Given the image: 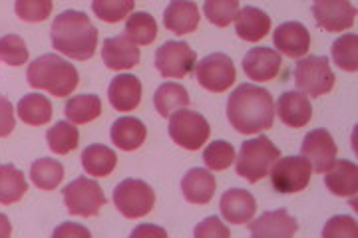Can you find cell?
<instances>
[{
	"mask_svg": "<svg viewBox=\"0 0 358 238\" xmlns=\"http://www.w3.org/2000/svg\"><path fill=\"white\" fill-rule=\"evenodd\" d=\"M102 60L110 70H131L140 64V48L126 34L103 40Z\"/></svg>",
	"mask_w": 358,
	"mask_h": 238,
	"instance_id": "e0dca14e",
	"label": "cell"
},
{
	"mask_svg": "<svg viewBox=\"0 0 358 238\" xmlns=\"http://www.w3.org/2000/svg\"><path fill=\"white\" fill-rule=\"evenodd\" d=\"M148 235H154V237H167V232L159 226H140L131 232V237H148Z\"/></svg>",
	"mask_w": 358,
	"mask_h": 238,
	"instance_id": "ee69618b",
	"label": "cell"
},
{
	"mask_svg": "<svg viewBox=\"0 0 358 238\" xmlns=\"http://www.w3.org/2000/svg\"><path fill=\"white\" fill-rule=\"evenodd\" d=\"M64 112L72 124H90L102 115V100L94 94L74 96L68 100Z\"/></svg>",
	"mask_w": 358,
	"mask_h": 238,
	"instance_id": "f1b7e54d",
	"label": "cell"
},
{
	"mask_svg": "<svg viewBox=\"0 0 358 238\" xmlns=\"http://www.w3.org/2000/svg\"><path fill=\"white\" fill-rule=\"evenodd\" d=\"M215 177L211 175L207 169H199L195 167L187 175L181 179V191L185 201L192 204H207L211 202L213 195H215Z\"/></svg>",
	"mask_w": 358,
	"mask_h": 238,
	"instance_id": "7402d4cb",
	"label": "cell"
},
{
	"mask_svg": "<svg viewBox=\"0 0 358 238\" xmlns=\"http://www.w3.org/2000/svg\"><path fill=\"white\" fill-rule=\"evenodd\" d=\"M205 16L211 24L227 28L239 13V0H205Z\"/></svg>",
	"mask_w": 358,
	"mask_h": 238,
	"instance_id": "d590c367",
	"label": "cell"
},
{
	"mask_svg": "<svg viewBox=\"0 0 358 238\" xmlns=\"http://www.w3.org/2000/svg\"><path fill=\"white\" fill-rule=\"evenodd\" d=\"M26 80L32 88L46 89L54 98H66L78 88L80 74L76 66L58 54H44L28 64Z\"/></svg>",
	"mask_w": 358,
	"mask_h": 238,
	"instance_id": "3957f363",
	"label": "cell"
},
{
	"mask_svg": "<svg viewBox=\"0 0 358 238\" xmlns=\"http://www.w3.org/2000/svg\"><path fill=\"white\" fill-rule=\"evenodd\" d=\"M52 46L66 58L90 60L96 54L98 30L92 24L90 16L78 10H66L54 18L50 28Z\"/></svg>",
	"mask_w": 358,
	"mask_h": 238,
	"instance_id": "7a4b0ae2",
	"label": "cell"
},
{
	"mask_svg": "<svg viewBox=\"0 0 358 238\" xmlns=\"http://www.w3.org/2000/svg\"><path fill=\"white\" fill-rule=\"evenodd\" d=\"M14 13L22 22H44L52 14V0H16Z\"/></svg>",
	"mask_w": 358,
	"mask_h": 238,
	"instance_id": "74e56055",
	"label": "cell"
},
{
	"mask_svg": "<svg viewBox=\"0 0 358 238\" xmlns=\"http://www.w3.org/2000/svg\"><path fill=\"white\" fill-rule=\"evenodd\" d=\"M126 36L134 44H143L150 46L157 36V22L152 14L148 13H134L129 14L128 22H126Z\"/></svg>",
	"mask_w": 358,
	"mask_h": 238,
	"instance_id": "d6a6232c",
	"label": "cell"
},
{
	"mask_svg": "<svg viewBox=\"0 0 358 238\" xmlns=\"http://www.w3.org/2000/svg\"><path fill=\"white\" fill-rule=\"evenodd\" d=\"M16 117H14V105L10 100L0 96V137H8L14 131Z\"/></svg>",
	"mask_w": 358,
	"mask_h": 238,
	"instance_id": "b9f144b4",
	"label": "cell"
},
{
	"mask_svg": "<svg viewBox=\"0 0 358 238\" xmlns=\"http://www.w3.org/2000/svg\"><path fill=\"white\" fill-rule=\"evenodd\" d=\"M358 235V225L355 218L350 216H345V214H338V216H333L324 230H322V237L324 238H355Z\"/></svg>",
	"mask_w": 358,
	"mask_h": 238,
	"instance_id": "ab89813d",
	"label": "cell"
},
{
	"mask_svg": "<svg viewBox=\"0 0 358 238\" xmlns=\"http://www.w3.org/2000/svg\"><path fill=\"white\" fill-rule=\"evenodd\" d=\"M334 64L345 72H357L358 70V36L357 34H345L334 40L333 48Z\"/></svg>",
	"mask_w": 358,
	"mask_h": 238,
	"instance_id": "836d02e7",
	"label": "cell"
},
{
	"mask_svg": "<svg viewBox=\"0 0 358 238\" xmlns=\"http://www.w3.org/2000/svg\"><path fill=\"white\" fill-rule=\"evenodd\" d=\"M334 72L324 56H308L294 66V84L310 98L327 96L334 88Z\"/></svg>",
	"mask_w": 358,
	"mask_h": 238,
	"instance_id": "5b68a950",
	"label": "cell"
},
{
	"mask_svg": "<svg viewBox=\"0 0 358 238\" xmlns=\"http://www.w3.org/2000/svg\"><path fill=\"white\" fill-rule=\"evenodd\" d=\"M279 157H281L279 147H275L271 139L265 135L247 139L239 149V157L235 159L237 175L247 179L249 183H257L268 175L271 167Z\"/></svg>",
	"mask_w": 358,
	"mask_h": 238,
	"instance_id": "277c9868",
	"label": "cell"
},
{
	"mask_svg": "<svg viewBox=\"0 0 358 238\" xmlns=\"http://www.w3.org/2000/svg\"><path fill=\"white\" fill-rule=\"evenodd\" d=\"M13 235V226L8 223V216L0 213V238H6Z\"/></svg>",
	"mask_w": 358,
	"mask_h": 238,
	"instance_id": "f6af8a7d",
	"label": "cell"
},
{
	"mask_svg": "<svg viewBox=\"0 0 358 238\" xmlns=\"http://www.w3.org/2000/svg\"><path fill=\"white\" fill-rule=\"evenodd\" d=\"M154 105L162 117L169 119L171 113L189 105V94H187V89L183 88L181 84L167 82V84H162L157 88V91H155Z\"/></svg>",
	"mask_w": 358,
	"mask_h": 238,
	"instance_id": "83f0119b",
	"label": "cell"
},
{
	"mask_svg": "<svg viewBox=\"0 0 358 238\" xmlns=\"http://www.w3.org/2000/svg\"><path fill=\"white\" fill-rule=\"evenodd\" d=\"M281 54L273 48H251L245 54L243 70L249 80L271 82L281 72Z\"/></svg>",
	"mask_w": 358,
	"mask_h": 238,
	"instance_id": "9a60e30c",
	"label": "cell"
},
{
	"mask_svg": "<svg viewBox=\"0 0 358 238\" xmlns=\"http://www.w3.org/2000/svg\"><path fill=\"white\" fill-rule=\"evenodd\" d=\"M16 113L28 126H46L52 119V103L42 94H30L18 101Z\"/></svg>",
	"mask_w": 358,
	"mask_h": 238,
	"instance_id": "4316f807",
	"label": "cell"
},
{
	"mask_svg": "<svg viewBox=\"0 0 358 238\" xmlns=\"http://www.w3.org/2000/svg\"><path fill=\"white\" fill-rule=\"evenodd\" d=\"M313 14L317 24L327 32H345L357 20V8L350 0H315Z\"/></svg>",
	"mask_w": 358,
	"mask_h": 238,
	"instance_id": "7c38bea8",
	"label": "cell"
},
{
	"mask_svg": "<svg viewBox=\"0 0 358 238\" xmlns=\"http://www.w3.org/2000/svg\"><path fill=\"white\" fill-rule=\"evenodd\" d=\"M164 26L179 36L192 34L199 26V8L192 0H171L164 13Z\"/></svg>",
	"mask_w": 358,
	"mask_h": 238,
	"instance_id": "ffe728a7",
	"label": "cell"
},
{
	"mask_svg": "<svg viewBox=\"0 0 358 238\" xmlns=\"http://www.w3.org/2000/svg\"><path fill=\"white\" fill-rule=\"evenodd\" d=\"M110 137H112V143L117 149L136 151L145 143L148 129L143 126V121H140L138 117L126 115V117L115 119L114 126L110 129Z\"/></svg>",
	"mask_w": 358,
	"mask_h": 238,
	"instance_id": "603a6c76",
	"label": "cell"
},
{
	"mask_svg": "<svg viewBox=\"0 0 358 238\" xmlns=\"http://www.w3.org/2000/svg\"><path fill=\"white\" fill-rule=\"evenodd\" d=\"M108 100L115 112H134L141 101V82L131 74L115 75L108 88Z\"/></svg>",
	"mask_w": 358,
	"mask_h": 238,
	"instance_id": "d6986e66",
	"label": "cell"
},
{
	"mask_svg": "<svg viewBox=\"0 0 358 238\" xmlns=\"http://www.w3.org/2000/svg\"><path fill=\"white\" fill-rule=\"evenodd\" d=\"M195 75L199 86L207 91L221 94L225 89H229L235 84V64L227 54H211L203 58L199 64H195Z\"/></svg>",
	"mask_w": 358,
	"mask_h": 238,
	"instance_id": "30bf717a",
	"label": "cell"
},
{
	"mask_svg": "<svg viewBox=\"0 0 358 238\" xmlns=\"http://www.w3.org/2000/svg\"><path fill=\"white\" fill-rule=\"evenodd\" d=\"M227 117L231 126L239 133L255 135L273 127L275 103L265 88H257L253 84H241L229 96Z\"/></svg>",
	"mask_w": 358,
	"mask_h": 238,
	"instance_id": "6da1fadb",
	"label": "cell"
},
{
	"mask_svg": "<svg viewBox=\"0 0 358 238\" xmlns=\"http://www.w3.org/2000/svg\"><path fill=\"white\" fill-rule=\"evenodd\" d=\"M197 64V54L189 48L187 42H166L155 52V68L164 77L181 80L193 72Z\"/></svg>",
	"mask_w": 358,
	"mask_h": 238,
	"instance_id": "8fae6325",
	"label": "cell"
},
{
	"mask_svg": "<svg viewBox=\"0 0 358 238\" xmlns=\"http://www.w3.org/2000/svg\"><path fill=\"white\" fill-rule=\"evenodd\" d=\"M117 155L106 145H90L82 151V167L92 177H108L115 169Z\"/></svg>",
	"mask_w": 358,
	"mask_h": 238,
	"instance_id": "484cf974",
	"label": "cell"
},
{
	"mask_svg": "<svg viewBox=\"0 0 358 238\" xmlns=\"http://www.w3.org/2000/svg\"><path fill=\"white\" fill-rule=\"evenodd\" d=\"M219 211L231 225H249L255 216L257 201L245 188H229L219 201Z\"/></svg>",
	"mask_w": 358,
	"mask_h": 238,
	"instance_id": "5bb4252c",
	"label": "cell"
},
{
	"mask_svg": "<svg viewBox=\"0 0 358 238\" xmlns=\"http://www.w3.org/2000/svg\"><path fill=\"white\" fill-rule=\"evenodd\" d=\"M296 221L285 209L279 211H271V213L261 214L255 223H249L251 235L257 238L267 237H279V238H291L296 235Z\"/></svg>",
	"mask_w": 358,
	"mask_h": 238,
	"instance_id": "44dd1931",
	"label": "cell"
},
{
	"mask_svg": "<svg viewBox=\"0 0 358 238\" xmlns=\"http://www.w3.org/2000/svg\"><path fill=\"white\" fill-rule=\"evenodd\" d=\"M273 44L287 58H303L310 50V34L301 22H285L273 32Z\"/></svg>",
	"mask_w": 358,
	"mask_h": 238,
	"instance_id": "2e32d148",
	"label": "cell"
},
{
	"mask_svg": "<svg viewBox=\"0 0 358 238\" xmlns=\"http://www.w3.org/2000/svg\"><path fill=\"white\" fill-rule=\"evenodd\" d=\"M203 161L211 171H225L235 161V147L227 141H213L203 151Z\"/></svg>",
	"mask_w": 358,
	"mask_h": 238,
	"instance_id": "8d00e7d4",
	"label": "cell"
},
{
	"mask_svg": "<svg viewBox=\"0 0 358 238\" xmlns=\"http://www.w3.org/2000/svg\"><path fill=\"white\" fill-rule=\"evenodd\" d=\"M209 135H211V127L201 113L181 107L169 115V137L179 147L187 151L201 149Z\"/></svg>",
	"mask_w": 358,
	"mask_h": 238,
	"instance_id": "8992f818",
	"label": "cell"
},
{
	"mask_svg": "<svg viewBox=\"0 0 358 238\" xmlns=\"http://www.w3.org/2000/svg\"><path fill=\"white\" fill-rule=\"evenodd\" d=\"M336 145L333 135L327 129H313L303 139L301 155L308 159L310 167L317 173H327L336 161Z\"/></svg>",
	"mask_w": 358,
	"mask_h": 238,
	"instance_id": "4fadbf2b",
	"label": "cell"
},
{
	"mask_svg": "<svg viewBox=\"0 0 358 238\" xmlns=\"http://www.w3.org/2000/svg\"><path fill=\"white\" fill-rule=\"evenodd\" d=\"M28 191L24 175L14 165H0V204H14Z\"/></svg>",
	"mask_w": 358,
	"mask_h": 238,
	"instance_id": "f546056e",
	"label": "cell"
},
{
	"mask_svg": "<svg viewBox=\"0 0 358 238\" xmlns=\"http://www.w3.org/2000/svg\"><path fill=\"white\" fill-rule=\"evenodd\" d=\"M0 60L8 66H22L28 62V48L18 34H6L0 38Z\"/></svg>",
	"mask_w": 358,
	"mask_h": 238,
	"instance_id": "f35d334b",
	"label": "cell"
},
{
	"mask_svg": "<svg viewBox=\"0 0 358 238\" xmlns=\"http://www.w3.org/2000/svg\"><path fill=\"white\" fill-rule=\"evenodd\" d=\"M235 32L245 42H259L271 32V16L255 6H245L237 13Z\"/></svg>",
	"mask_w": 358,
	"mask_h": 238,
	"instance_id": "cb8c5ba5",
	"label": "cell"
},
{
	"mask_svg": "<svg viewBox=\"0 0 358 238\" xmlns=\"http://www.w3.org/2000/svg\"><path fill=\"white\" fill-rule=\"evenodd\" d=\"M114 204L126 218H141L154 209V188L140 179H126L114 188Z\"/></svg>",
	"mask_w": 358,
	"mask_h": 238,
	"instance_id": "52a82bcc",
	"label": "cell"
},
{
	"mask_svg": "<svg viewBox=\"0 0 358 238\" xmlns=\"http://www.w3.org/2000/svg\"><path fill=\"white\" fill-rule=\"evenodd\" d=\"M30 179L40 191H54L64 179V165L56 159H36L30 165Z\"/></svg>",
	"mask_w": 358,
	"mask_h": 238,
	"instance_id": "4dcf8cb0",
	"label": "cell"
},
{
	"mask_svg": "<svg viewBox=\"0 0 358 238\" xmlns=\"http://www.w3.org/2000/svg\"><path fill=\"white\" fill-rule=\"evenodd\" d=\"M64 204L68 207V213L90 218L94 214L100 213L106 204V195L102 187L88 177H78L70 185H66L64 191Z\"/></svg>",
	"mask_w": 358,
	"mask_h": 238,
	"instance_id": "9c48e42d",
	"label": "cell"
},
{
	"mask_svg": "<svg viewBox=\"0 0 358 238\" xmlns=\"http://www.w3.org/2000/svg\"><path fill=\"white\" fill-rule=\"evenodd\" d=\"M54 237H90V230L88 228H84V226L74 225V223H66V225L58 226V228L54 230Z\"/></svg>",
	"mask_w": 358,
	"mask_h": 238,
	"instance_id": "7bdbcfd3",
	"label": "cell"
},
{
	"mask_svg": "<svg viewBox=\"0 0 358 238\" xmlns=\"http://www.w3.org/2000/svg\"><path fill=\"white\" fill-rule=\"evenodd\" d=\"M136 0H92V10L102 20L115 24L131 14Z\"/></svg>",
	"mask_w": 358,
	"mask_h": 238,
	"instance_id": "e575fe53",
	"label": "cell"
},
{
	"mask_svg": "<svg viewBox=\"0 0 358 238\" xmlns=\"http://www.w3.org/2000/svg\"><path fill=\"white\" fill-rule=\"evenodd\" d=\"M275 113L279 115L282 124L287 127H305L313 117V105L308 101L307 94L303 91H285L279 101Z\"/></svg>",
	"mask_w": 358,
	"mask_h": 238,
	"instance_id": "ac0fdd59",
	"label": "cell"
},
{
	"mask_svg": "<svg viewBox=\"0 0 358 238\" xmlns=\"http://www.w3.org/2000/svg\"><path fill=\"white\" fill-rule=\"evenodd\" d=\"M310 173H313V167L303 155L285 157V159L279 157L268 171L271 185L281 195H293L299 191H305L310 181Z\"/></svg>",
	"mask_w": 358,
	"mask_h": 238,
	"instance_id": "ba28073f",
	"label": "cell"
},
{
	"mask_svg": "<svg viewBox=\"0 0 358 238\" xmlns=\"http://www.w3.org/2000/svg\"><path fill=\"white\" fill-rule=\"evenodd\" d=\"M324 185L336 197H355L358 191V167L352 161H334L324 175Z\"/></svg>",
	"mask_w": 358,
	"mask_h": 238,
	"instance_id": "d4e9b609",
	"label": "cell"
},
{
	"mask_svg": "<svg viewBox=\"0 0 358 238\" xmlns=\"http://www.w3.org/2000/svg\"><path fill=\"white\" fill-rule=\"evenodd\" d=\"M193 237L195 238H229L231 230L227 228V226L223 225L221 221H219L217 216H209V218H205L203 223H199V225L195 226Z\"/></svg>",
	"mask_w": 358,
	"mask_h": 238,
	"instance_id": "60d3db41",
	"label": "cell"
},
{
	"mask_svg": "<svg viewBox=\"0 0 358 238\" xmlns=\"http://www.w3.org/2000/svg\"><path fill=\"white\" fill-rule=\"evenodd\" d=\"M46 143H48L52 153H56V155H68V153H72L78 147V143H80V131L70 121H58V124H54L48 129Z\"/></svg>",
	"mask_w": 358,
	"mask_h": 238,
	"instance_id": "1f68e13d",
	"label": "cell"
}]
</instances>
